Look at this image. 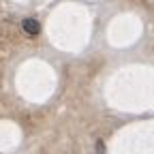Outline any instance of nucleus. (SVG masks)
Instances as JSON below:
<instances>
[{"label":"nucleus","mask_w":154,"mask_h":154,"mask_svg":"<svg viewBox=\"0 0 154 154\" xmlns=\"http://www.w3.org/2000/svg\"><path fill=\"white\" fill-rule=\"evenodd\" d=\"M22 28H24V32L30 34V36H36L38 32H41V24H38L36 19H32V17L24 19V22H22Z\"/></svg>","instance_id":"1"},{"label":"nucleus","mask_w":154,"mask_h":154,"mask_svg":"<svg viewBox=\"0 0 154 154\" xmlns=\"http://www.w3.org/2000/svg\"><path fill=\"white\" fill-rule=\"evenodd\" d=\"M96 154H105V143L99 139V141H96Z\"/></svg>","instance_id":"2"}]
</instances>
